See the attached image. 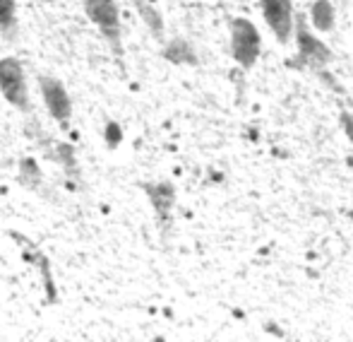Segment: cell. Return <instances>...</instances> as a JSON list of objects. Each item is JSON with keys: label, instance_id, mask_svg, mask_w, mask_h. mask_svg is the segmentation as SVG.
I'll list each match as a JSON object with an SVG mask.
<instances>
[{"label": "cell", "instance_id": "obj_1", "mask_svg": "<svg viewBox=\"0 0 353 342\" xmlns=\"http://www.w3.org/2000/svg\"><path fill=\"white\" fill-rule=\"evenodd\" d=\"M82 8L94 27L103 34L111 51L123 56V32H121V8L116 0H82Z\"/></svg>", "mask_w": 353, "mask_h": 342}, {"label": "cell", "instance_id": "obj_2", "mask_svg": "<svg viewBox=\"0 0 353 342\" xmlns=\"http://www.w3.org/2000/svg\"><path fill=\"white\" fill-rule=\"evenodd\" d=\"M0 94H3L5 102L17 108V111H22V113L32 111L27 75H24V68L19 58H14V56L0 58Z\"/></svg>", "mask_w": 353, "mask_h": 342}, {"label": "cell", "instance_id": "obj_3", "mask_svg": "<svg viewBox=\"0 0 353 342\" xmlns=\"http://www.w3.org/2000/svg\"><path fill=\"white\" fill-rule=\"evenodd\" d=\"M262 39L257 27L245 17L231 19V53L241 68H252L260 58Z\"/></svg>", "mask_w": 353, "mask_h": 342}, {"label": "cell", "instance_id": "obj_4", "mask_svg": "<svg viewBox=\"0 0 353 342\" xmlns=\"http://www.w3.org/2000/svg\"><path fill=\"white\" fill-rule=\"evenodd\" d=\"M39 89H41V99H43V104H46L53 121H56L63 131H70L72 99H70V94H68L65 85L53 75H39Z\"/></svg>", "mask_w": 353, "mask_h": 342}, {"label": "cell", "instance_id": "obj_5", "mask_svg": "<svg viewBox=\"0 0 353 342\" xmlns=\"http://www.w3.org/2000/svg\"><path fill=\"white\" fill-rule=\"evenodd\" d=\"M293 34H296L298 61H301V66L322 70L332 61V51L327 48V44L320 41V37L312 34V29L307 27V22L303 17L298 22H293Z\"/></svg>", "mask_w": 353, "mask_h": 342}, {"label": "cell", "instance_id": "obj_6", "mask_svg": "<svg viewBox=\"0 0 353 342\" xmlns=\"http://www.w3.org/2000/svg\"><path fill=\"white\" fill-rule=\"evenodd\" d=\"M140 188H142L144 196H147L149 205H152L159 229L166 234V231L171 229V220H173V205H176V186H173L171 181H142Z\"/></svg>", "mask_w": 353, "mask_h": 342}, {"label": "cell", "instance_id": "obj_7", "mask_svg": "<svg viewBox=\"0 0 353 342\" xmlns=\"http://www.w3.org/2000/svg\"><path fill=\"white\" fill-rule=\"evenodd\" d=\"M10 239L22 249V258L34 265L39 270V277H41V287L46 292V304H58V287H56V280H53V272H51V260L48 256L39 249L34 241H29L27 236H19L17 231H8Z\"/></svg>", "mask_w": 353, "mask_h": 342}, {"label": "cell", "instance_id": "obj_8", "mask_svg": "<svg viewBox=\"0 0 353 342\" xmlns=\"http://www.w3.org/2000/svg\"><path fill=\"white\" fill-rule=\"evenodd\" d=\"M262 15L281 44H288L293 34V3L291 0H260Z\"/></svg>", "mask_w": 353, "mask_h": 342}, {"label": "cell", "instance_id": "obj_9", "mask_svg": "<svg viewBox=\"0 0 353 342\" xmlns=\"http://www.w3.org/2000/svg\"><path fill=\"white\" fill-rule=\"evenodd\" d=\"M43 152H46L48 160H53L56 164H61V169L68 173L70 178H79L82 171H79L77 164V150H74L72 142L58 140V142H46L43 145Z\"/></svg>", "mask_w": 353, "mask_h": 342}, {"label": "cell", "instance_id": "obj_10", "mask_svg": "<svg viewBox=\"0 0 353 342\" xmlns=\"http://www.w3.org/2000/svg\"><path fill=\"white\" fill-rule=\"evenodd\" d=\"M161 56L168 63H176V66H195L197 63V53L185 39H171V41L163 46Z\"/></svg>", "mask_w": 353, "mask_h": 342}, {"label": "cell", "instance_id": "obj_11", "mask_svg": "<svg viewBox=\"0 0 353 342\" xmlns=\"http://www.w3.org/2000/svg\"><path fill=\"white\" fill-rule=\"evenodd\" d=\"M17 181L19 186L29 188V191H39L43 183V173H41V167L34 157H22L19 160V167H17Z\"/></svg>", "mask_w": 353, "mask_h": 342}, {"label": "cell", "instance_id": "obj_12", "mask_svg": "<svg viewBox=\"0 0 353 342\" xmlns=\"http://www.w3.org/2000/svg\"><path fill=\"white\" fill-rule=\"evenodd\" d=\"M17 34H19L17 3L14 0H0V37L14 39Z\"/></svg>", "mask_w": 353, "mask_h": 342}, {"label": "cell", "instance_id": "obj_13", "mask_svg": "<svg viewBox=\"0 0 353 342\" xmlns=\"http://www.w3.org/2000/svg\"><path fill=\"white\" fill-rule=\"evenodd\" d=\"M310 22L317 32H332L334 27V8L330 0H317L310 10Z\"/></svg>", "mask_w": 353, "mask_h": 342}, {"label": "cell", "instance_id": "obj_14", "mask_svg": "<svg viewBox=\"0 0 353 342\" xmlns=\"http://www.w3.org/2000/svg\"><path fill=\"white\" fill-rule=\"evenodd\" d=\"M137 12H140V17L144 19V24L149 27V32H152L154 39H159V41H163V19H161V12H159L154 5L144 3L137 8Z\"/></svg>", "mask_w": 353, "mask_h": 342}, {"label": "cell", "instance_id": "obj_15", "mask_svg": "<svg viewBox=\"0 0 353 342\" xmlns=\"http://www.w3.org/2000/svg\"><path fill=\"white\" fill-rule=\"evenodd\" d=\"M103 142H106L108 150H116L123 142V128L118 126V121H106V126H103Z\"/></svg>", "mask_w": 353, "mask_h": 342}, {"label": "cell", "instance_id": "obj_16", "mask_svg": "<svg viewBox=\"0 0 353 342\" xmlns=\"http://www.w3.org/2000/svg\"><path fill=\"white\" fill-rule=\"evenodd\" d=\"M341 123H344V128H346V135L353 140V116L351 113H341Z\"/></svg>", "mask_w": 353, "mask_h": 342}, {"label": "cell", "instance_id": "obj_17", "mask_svg": "<svg viewBox=\"0 0 353 342\" xmlns=\"http://www.w3.org/2000/svg\"><path fill=\"white\" fill-rule=\"evenodd\" d=\"M147 3V0H132V5H135V8H140V5H144Z\"/></svg>", "mask_w": 353, "mask_h": 342}]
</instances>
